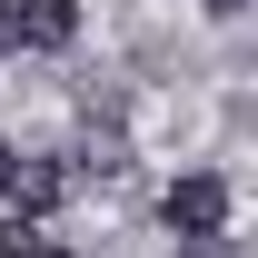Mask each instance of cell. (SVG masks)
<instances>
[{
	"mask_svg": "<svg viewBox=\"0 0 258 258\" xmlns=\"http://www.w3.org/2000/svg\"><path fill=\"white\" fill-rule=\"evenodd\" d=\"M20 10V50H70L80 40V0H10Z\"/></svg>",
	"mask_w": 258,
	"mask_h": 258,
	"instance_id": "cell-2",
	"label": "cell"
},
{
	"mask_svg": "<svg viewBox=\"0 0 258 258\" xmlns=\"http://www.w3.org/2000/svg\"><path fill=\"white\" fill-rule=\"evenodd\" d=\"M30 238H40V219H20V209L0 219V258H30Z\"/></svg>",
	"mask_w": 258,
	"mask_h": 258,
	"instance_id": "cell-5",
	"label": "cell"
},
{
	"mask_svg": "<svg viewBox=\"0 0 258 258\" xmlns=\"http://www.w3.org/2000/svg\"><path fill=\"white\" fill-rule=\"evenodd\" d=\"M70 189H80V179H70L60 159H20V169H10V199H20V219H50Z\"/></svg>",
	"mask_w": 258,
	"mask_h": 258,
	"instance_id": "cell-3",
	"label": "cell"
},
{
	"mask_svg": "<svg viewBox=\"0 0 258 258\" xmlns=\"http://www.w3.org/2000/svg\"><path fill=\"white\" fill-rule=\"evenodd\" d=\"M119 169H129V139H119V129H99L90 149H80V169H70V179H119Z\"/></svg>",
	"mask_w": 258,
	"mask_h": 258,
	"instance_id": "cell-4",
	"label": "cell"
},
{
	"mask_svg": "<svg viewBox=\"0 0 258 258\" xmlns=\"http://www.w3.org/2000/svg\"><path fill=\"white\" fill-rule=\"evenodd\" d=\"M228 179L219 169H189V179H169V199H159V219H169V238L179 248H199V238H228Z\"/></svg>",
	"mask_w": 258,
	"mask_h": 258,
	"instance_id": "cell-1",
	"label": "cell"
},
{
	"mask_svg": "<svg viewBox=\"0 0 258 258\" xmlns=\"http://www.w3.org/2000/svg\"><path fill=\"white\" fill-rule=\"evenodd\" d=\"M0 60H20V10L0 0Z\"/></svg>",
	"mask_w": 258,
	"mask_h": 258,
	"instance_id": "cell-6",
	"label": "cell"
},
{
	"mask_svg": "<svg viewBox=\"0 0 258 258\" xmlns=\"http://www.w3.org/2000/svg\"><path fill=\"white\" fill-rule=\"evenodd\" d=\"M10 169H20V149H10V139H0V189H10Z\"/></svg>",
	"mask_w": 258,
	"mask_h": 258,
	"instance_id": "cell-9",
	"label": "cell"
},
{
	"mask_svg": "<svg viewBox=\"0 0 258 258\" xmlns=\"http://www.w3.org/2000/svg\"><path fill=\"white\" fill-rule=\"evenodd\" d=\"M30 258H80V248H60V238H50V228H40V238H30Z\"/></svg>",
	"mask_w": 258,
	"mask_h": 258,
	"instance_id": "cell-7",
	"label": "cell"
},
{
	"mask_svg": "<svg viewBox=\"0 0 258 258\" xmlns=\"http://www.w3.org/2000/svg\"><path fill=\"white\" fill-rule=\"evenodd\" d=\"M199 10H209V20H238V10H248V0H199Z\"/></svg>",
	"mask_w": 258,
	"mask_h": 258,
	"instance_id": "cell-8",
	"label": "cell"
}]
</instances>
